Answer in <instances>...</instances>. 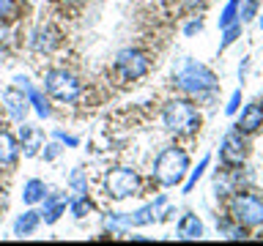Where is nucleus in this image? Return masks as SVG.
<instances>
[{"mask_svg": "<svg viewBox=\"0 0 263 246\" xmlns=\"http://www.w3.org/2000/svg\"><path fill=\"white\" fill-rule=\"evenodd\" d=\"M162 120L173 134H195L200 129V115H197L195 104L186 98H170L162 110Z\"/></svg>", "mask_w": 263, "mask_h": 246, "instance_id": "1", "label": "nucleus"}, {"mask_svg": "<svg viewBox=\"0 0 263 246\" xmlns=\"http://www.w3.org/2000/svg\"><path fill=\"white\" fill-rule=\"evenodd\" d=\"M186 170H189V156L184 153V148H164L154 161V175L162 186L181 183Z\"/></svg>", "mask_w": 263, "mask_h": 246, "instance_id": "2", "label": "nucleus"}, {"mask_svg": "<svg viewBox=\"0 0 263 246\" xmlns=\"http://www.w3.org/2000/svg\"><path fill=\"white\" fill-rule=\"evenodd\" d=\"M176 85L181 90H186V93H192V96H205V93H211L219 82H217V77H214L211 69H205V66L189 60L184 69L176 74Z\"/></svg>", "mask_w": 263, "mask_h": 246, "instance_id": "3", "label": "nucleus"}, {"mask_svg": "<svg viewBox=\"0 0 263 246\" xmlns=\"http://www.w3.org/2000/svg\"><path fill=\"white\" fill-rule=\"evenodd\" d=\"M230 219L236 224H241L244 230L263 227V200L258 194H236L230 200Z\"/></svg>", "mask_w": 263, "mask_h": 246, "instance_id": "4", "label": "nucleus"}, {"mask_svg": "<svg viewBox=\"0 0 263 246\" xmlns=\"http://www.w3.org/2000/svg\"><path fill=\"white\" fill-rule=\"evenodd\" d=\"M104 192H107V197H112V200H126V197L140 192V175L129 167H118V170L107 172Z\"/></svg>", "mask_w": 263, "mask_h": 246, "instance_id": "5", "label": "nucleus"}, {"mask_svg": "<svg viewBox=\"0 0 263 246\" xmlns=\"http://www.w3.org/2000/svg\"><path fill=\"white\" fill-rule=\"evenodd\" d=\"M44 88L49 96H55L58 101H74V98L80 96L82 85L77 82V77H71L69 71L63 69H52L44 74Z\"/></svg>", "mask_w": 263, "mask_h": 246, "instance_id": "6", "label": "nucleus"}, {"mask_svg": "<svg viewBox=\"0 0 263 246\" xmlns=\"http://www.w3.org/2000/svg\"><path fill=\"white\" fill-rule=\"evenodd\" d=\"M115 69L121 71L123 79H140L148 71V57L137 49H123L115 57Z\"/></svg>", "mask_w": 263, "mask_h": 246, "instance_id": "7", "label": "nucleus"}, {"mask_svg": "<svg viewBox=\"0 0 263 246\" xmlns=\"http://www.w3.org/2000/svg\"><path fill=\"white\" fill-rule=\"evenodd\" d=\"M219 156L222 161L228 164V167H241L244 159H247V142L241 137V131H230V134H225V139H222L219 145Z\"/></svg>", "mask_w": 263, "mask_h": 246, "instance_id": "8", "label": "nucleus"}, {"mask_svg": "<svg viewBox=\"0 0 263 246\" xmlns=\"http://www.w3.org/2000/svg\"><path fill=\"white\" fill-rule=\"evenodd\" d=\"M58 44H61V33H58L52 25H39V28L33 30V38H30L33 52H52Z\"/></svg>", "mask_w": 263, "mask_h": 246, "instance_id": "9", "label": "nucleus"}, {"mask_svg": "<svg viewBox=\"0 0 263 246\" xmlns=\"http://www.w3.org/2000/svg\"><path fill=\"white\" fill-rule=\"evenodd\" d=\"M3 101H6V110L11 115L14 120H22L25 115H28V93H22V88H6L3 93Z\"/></svg>", "mask_w": 263, "mask_h": 246, "instance_id": "10", "label": "nucleus"}, {"mask_svg": "<svg viewBox=\"0 0 263 246\" xmlns=\"http://www.w3.org/2000/svg\"><path fill=\"white\" fill-rule=\"evenodd\" d=\"M260 126H263V107L260 104H247L241 118L236 123V129L241 131V134H255Z\"/></svg>", "mask_w": 263, "mask_h": 246, "instance_id": "11", "label": "nucleus"}, {"mask_svg": "<svg viewBox=\"0 0 263 246\" xmlns=\"http://www.w3.org/2000/svg\"><path fill=\"white\" fill-rule=\"evenodd\" d=\"M14 82H16V85H20V88L25 90V93H28V101L33 104V110L39 112V118H49V115H52V107L47 104V98L41 96L36 88H30V79H28V77H16Z\"/></svg>", "mask_w": 263, "mask_h": 246, "instance_id": "12", "label": "nucleus"}, {"mask_svg": "<svg viewBox=\"0 0 263 246\" xmlns=\"http://www.w3.org/2000/svg\"><path fill=\"white\" fill-rule=\"evenodd\" d=\"M20 139H22V153L25 156H36L39 148H44V131L39 126H22Z\"/></svg>", "mask_w": 263, "mask_h": 246, "instance_id": "13", "label": "nucleus"}, {"mask_svg": "<svg viewBox=\"0 0 263 246\" xmlns=\"http://www.w3.org/2000/svg\"><path fill=\"white\" fill-rule=\"evenodd\" d=\"M176 233L181 241H195V238H203V221L195 216V213H184L176 227Z\"/></svg>", "mask_w": 263, "mask_h": 246, "instance_id": "14", "label": "nucleus"}, {"mask_svg": "<svg viewBox=\"0 0 263 246\" xmlns=\"http://www.w3.org/2000/svg\"><path fill=\"white\" fill-rule=\"evenodd\" d=\"M66 197L63 194H44V211H41V216H44L47 224H52V221L61 219V213L66 211Z\"/></svg>", "mask_w": 263, "mask_h": 246, "instance_id": "15", "label": "nucleus"}, {"mask_svg": "<svg viewBox=\"0 0 263 246\" xmlns=\"http://www.w3.org/2000/svg\"><path fill=\"white\" fill-rule=\"evenodd\" d=\"M164 205V197H156V202H151V205H145V208H140V211H135V213H129V221L135 227H145V224H151V221L156 219V211H159Z\"/></svg>", "mask_w": 263, "mask_h": 246, "instance_id": "16", "label": "nucleus"}, {"mask_svg": "<svg viewBox=\"0 0 263 246\" xmlns=\"http://www.w3.org/2000/svg\"><path fill=\"white\" fill-rule=\"evenodd\" d=\"M20 156V145L8 131H0V164H14Z\"/></svg>", "mask_w": 263, "mask_h": 246, "instance_id": "17", "label": "nucleus"}, {"mask_svg": "<svg viewBox=\"0 0 263 246\" xmlns=\"http://www.w3.org/2000/svg\"><path fill=\"white\" fill-rule=\"evenodd\" d=\"M39 221H41V213L39 211H25L22 216L14 221V235H20V238L22 235H30L33 230L39 227Z\"/></svg>", "mask_w": 263, "mask_h": 246, "instance_id": "18", "label": "nucleus"}, {"mask_svg": "<svg viewBox=\"0 0 263 246\" xmlns=\"http://www.w3.org/2000/svg\"><path fill=\"white\" fill-rule=\"evenodd\" d=\"M44 194H47V186H44V180H39V178L28 180V183H25V189H22V200L28 202V205L41 202V200H44Z\"/></svg>", "mask_w": 263, "mask_h": 246, "instance_id": "19", "label": "nucleus"}, {"mask_svg": "<svg viewBox=\"0 0 263 246\" xmlns=\"http://www.w3.org/2000/svg\"><path fill=\"white\" fill-rule=\"evenodd\" d=\"M104 227L110 230V233H123L126 227H132V221L126 213H110V216L104 219Z\"/></svg>", "mask_w": 263, "mask_h": 246, "instance_id": "20", "label": "nucleus"}, {"mask_svg": "<svg viewBox=\"0 0 263 246\" xmlns=\"http://www.w3.org/2000/svg\"><path fill=\"white\" fill-rule=\"evenodd\" d=\"M238 3H241V0H230V3L222 8V16H219V28H222V30H225L228 25L238 22Z\"/></svg>", "mask_w": 263, "mask_h": 246, "instance_id": "21", "label": "nucleus"}, {"mask_svg": "<svg viewBox=\"0 0 263 246\" xmlns=\"http://www.w3.org/2000/svg\"><path fill=\"white\" fill-rule=\"evenodd\" d=\"M90 211H93V202H90L85 194H80L77 200H71V213H74L77 219H82V216H85V213H90Z\"/></svg>", "mask_w": 263, "mask_h": 246, "instance_id": "22", "label": "nucleus"}, {"mask_svg": "<svg viewBox=\"0 0 263 246\" xmlns=\"http://www.w3.org/2000/svg\"><path fill=\"white\" fill-rule=\"evenodd\" d=\"M241 36V22H233V25H228L225 28V36H222V44H219V52L222 49H228L230 44H233V41Z\"/></svg>", "mask_w": 263, "mask_h": 246, "instance_id": "23", "label": "nucleus"}, {"mask_svg": "<svg viewBox=\"0 0 263 246\" xmlns=\"http://www.w3.org/2000/svg\"><path fill=\"white\" fill-rule=\"evenodd\" d=\"M209 167V156H203L200 159V164L192 170V175H189V180H186V186H184V192H192V189L197 186V180H200V175H203V170Z\"/></svg>", "mask_w": 263, "mask_h": 246, "instance_id": "24", "label": "nucleus"}, {"mask_svg": "<svg viewBox=\"0 0 263 246\" xmlns=\"http://www.w3.org/2000/svg\"><path fill=\"white\" fill-rule=\"evenodd\" d=\"M69 186L74 189V192H80V194L88 192V183H85V175H82V170H74L71 175H69Z\"/></svg>", "mask_w": 263, "mask_h": 246, "instance_id": "25", "label": "nucleus"}, {"mask_svg": "<svg viewBox=\"0 0 263 246\" xmlns=\"http://www.w3.org/2000/svg\"><path fill=\"white\" fill-rule=\"evenodd\" d=\"M252 16H255V0H244V3H238V19L250 22Z\"/></svg>", "mask_w": 263, "mask_h": 246, "instance_id": "26", "label": "nucleus"}, {"mask_svg": "<svg viewBox=\"0 0 263 246\" xmlns=\"http://www.w3.org/2000/svg\"><path fill=\"white\" fill-rule=\"evenodd\" d=\"M14 36H16V33H14V28H8V25H6V19H0V44H11V41H14Z\"/></svg>", "mask_w": 263, "mask_h": 246, "instance_id": "27", "label": "nucleus"}, {"mask_svg": "<svg viewBox=\"0 0 263 246\" xmlns=\"http://www.w3.org/2000/svg\"><path fill=\"white\" fill-rule=\"evenodd\" d=\"M238 104H241V90H233V96H230V101H228V107H225V112H228V115H233V112L238 110Z\"/></svg>", "mask_w": 263, "mask_h": 246, "instance_id": "28", "label": "nucleus"}, {"mask_svg": "<svg viewBox=\"0 0 263 246\" xmlns=\"http://www.w3.org/2000/svg\"><path fill=\"white\" fill-rule=\"evenodd\" d=\"M14 16V0H0V19Z\"/></svg>", "mask_w": 263, "mask_h": 246, "instance_id": "29", "label": "nucleus"}, {"mask_svg": "<svg viewBox=\"0 0 263 246\" xmlns=\"http://www.w3.org/2000/svg\"><path fill=\"white\" fill-rule=\"evenodd\" d=\"M58 153H61V145H47V151H44V159H49V161H52Z\"/></svg>", "mask_w": 263, "mask_h": 246, "instance_id": "30", "label": "nucleus"}, {"mask_svg": "<svg viewBox=\"0 0 263 246\" xmlns=\"http://www.w3.org/2000/svg\"><path fill=\"white\" fill-rule=\"evenodd\" d=\"M200 28H203V22L197 19V22H189L186 28H184V33H186V36H192V33H197V30H200Z\"/></svg>", "mask_w": 263, "mask_h": 246, "instance_id": "31", "label": "nucleus"}, {"mask_svg": "<svg viewBox=\"0 0 263 246\" xmlns=\"http://www.w3.org/2000/svg\"><path fill=\"white\" fill-rule=\"evenodd\" d=\"M58 139H63L66 145H77V137H66L63 131H58Z\"/></svg>", "mask_w": 263, "mask_h": 246, "instance_id": "32", "label": "nucleus"}, {"mask_svg": "<svg viewBox=\"0 0 263 246\" xmlns=\"http://www.w3.org/2000/svg\"><path fill=\"white\" fill-rule=\"evenodd\" d=\"M205 0H184V8H189V11H192V8H197V6H203Z\"/></svg>", "mask_w": 263, "mask_h": 246, "instance_id": "33", "label": "nucleus"}, {"mask_svg": "<svg viewBox=\"0 0 263 246\" xmlns=\"http://www.w3.org/2000/svg\"><path fill=\"white\" fill-rule=\"evenodd\" d=\"M0 202H3V186H0Z\"/></svg>", "mask_w": 263, "mask_h": 246, "instance_id": "34", "label": "nucleus"}, {"mask_svg": "<svg viewBox=\"0 0 263 246\" xmlns=\"http://www.w3.org/2000/svg\"><path fill=\"white\" fill-rule=\"evenodd\" d=\"M66 3H80V0H66Z\"/></svg>", "mask_w": 263, "mask_h": 246, "instance_id": "35", "label": "nucleus"}, {"mask_svg": "<svg viewBox=\"0 0 263 246\" xmlns=\"http://www.w3.org/2000/svg\"><path fill=\"white\" fill-rule=\"evenodd\" d=\"M260 28H263V16H260Z\"/></svg>", "mask_w": 263, "mask_h": 246, "instance_id": "36", "label": "nucleus"}]
</instances>
